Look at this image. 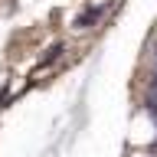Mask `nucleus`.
Segmentation results:
<instances>
[{"mask_svg":"<svg viewBox=\"0 0 157 157\" xmlns=\"http://www.w3.org/2000/svg\"><path fill=\"white\" fill-rule=\"evenodd\" d=\"M128 144L147 151L151 144H157V118L147 111V108H137L131 124H128Z\"/></svg>","mask_w":157,"mask_h":157,"instance_id":"f257e3e1","label":"nucleus"}]
</instances>
